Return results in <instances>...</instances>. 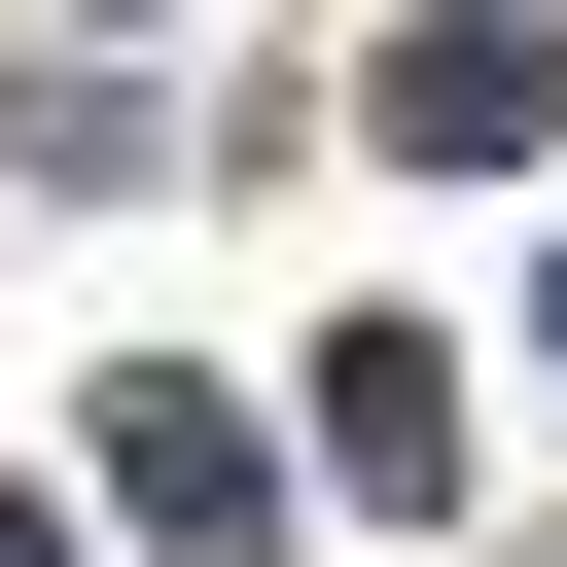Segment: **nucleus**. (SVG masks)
I'll use <instances>...</instances> for the list:
<instances>
[{
  "instance_id": "obj_1",
  "label": "nucleus",
  "mask_w": 567,
  "mask_h": 567,
  "mask_svg": "<svg viewBox=\"0 0 567 567\" xmlns=\"http://www.w3.org/2000/svg\"><path fill=\"white\" fill-rule=\"evenodd\" d=\"M390 142H567V35H496V0H461V35H390Z\"/></svg>"
}]
</instances>
